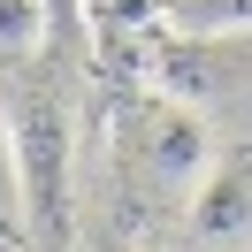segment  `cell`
I'll return each instance as SVG.
<instances>
[{"label": "cell", "mask_w": 252, "mask_h": 252, "mask_svg": "<svg viewBox=\"0 0 252 252\" xmlns=\"http://www.w3.org/2000/svg\"><path fill=\"white\" fill-rule=\"evenodd\" d=\"M16 123V176H23V237L46 252L69 245V123L46 92L8 107Z\"/></svg>", "instance_id": "obj_1"}, {"label": "cell", "mask_w": 252, "mask_h": 252, "mask_svg": "<svg viewBox=\"0 0 252 252\" xmlns=\"http://www.w3.org/2000/svg\"><path fill=\"white\" fill-rule=\"evenodd\" d=\"M153 84L160 99L206 115L221 107H252V38H168L153 54Z\"/></svg>", "instance_id": "obj_2"}, {"label": "cell", "mask_w": 252, "mask_h": 252, "mask_svg": "<svg viewBox=\"0 0 252 252\" xmlns=\"http://www.w3.org/2000/svg\"><path fill=\"white\" fill-rule=\"evenodd\" d=\"M221 160L214 145V123L191 107H176V99H153L138 123V176L153 199H191V191L206 184V168Z\"/></svg>", "instance_id": "obj_3"}, {"label": "cell", "mask_w": 252, "mask_h": 252, "mask_svg": "<svg viewBox=\"0 0 252 252\" xmlns=\"http://www.w3.org/2000/svg\"><path fill=\"white\" fill-rule=\"evenodd\" d=\"M191 245H237V237H252V160L221 153L214 168H206V184L191 191Z\"/></svg>", "instance_id": "obj_4"}, {"label": "cell", "mask_w": 252, "mask_h": 252, "mask_svg": "<svg viewBox=\"0 0 252 252\" xmlns=\"http://www.w3.org/2000/svg\"><path fill=\"white\" fill-rule=\"evenodd\" d=\"M168 38H252V0H160Z\"/></svg>", "instance_id": "obj_5"}, {"label": "cell", "mask_w": 252, "mask_h": 252, "mask_svg": "<svg viewBox=\"0 0 252 252\" xmlns=\"http://www.w3.org/2000/svg\"><path fill=\"white\" fill-rule=\"evenodd\" d=\"M46 38H54V31H46V0H0V54L31 62Z\"/></svg>", "instance_id": "obj_6"}, {"label": "cell", "mask_w": 252, "mask_h": 252, "mask_svg": "<svg viewBox=\"0 0 252 252\" xmlns=\"http://www.w3.org/2000/svg\"><path fill=\"white\" fill-rule=\"evenodd\" d=\"M0 237H23V176H16V123L0 107Z\"/></svg>", "instance_id": "obj_7"}, {"label": "cell", "mask_w": 252, "mask_h": 252, "mask_svg": "<svg viewBox=\"0 0 252 252\" xmlns=\"http://www.w3.org/2000/svg\"><path fill=\"white\" fill-rule=\"evenodd\" d=\"M46 31L54 46H84V0H46Z\"/></svg>", "instance_id": "obj_8"}, {"label": "cell", "mask_w": 252, "mask_h": 252, "mask_svg": "<svg viewBox=\"0 0 252 252\" xmlns=\"http://www.w3.org/2000/svg\"><path fill=\"white\" fill-rule=\"evenodd\" d=\"M123 252H153V245H123Z\"/></svg>", "instance_id": "obj_9"}, {"label": "cell", "mask_w": 252, "mask_h": 252, "mask_svg": "<svg viewBox=\"0 0 252 252\" xmlns=\"http://www.w3.org/2000/svg\"><path fill=\"white\" fill-rule=\"evenodd\" d=\"M0 252H16V245H8V237H0Z\"/></svg>", "instance_id": "obj_10"}]
</instances>
